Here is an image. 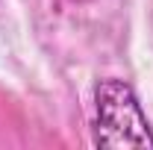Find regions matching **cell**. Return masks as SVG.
<instances>
[{"mask_svg": "<svg viewBox=\"0 0 153 150\" xmlns=\"http://www.w3.org/2000/svg\"><path fill=\"white\" fill-rule=\"evenodd\" d=\"M94 144L97 147H153L150 121L138 94L124 79H100L94 88Z\"/></svg>", "mask_w": 153, "mask_h": 150, "instance_id": "cell-1", "label": "cell"}]
</instances>
